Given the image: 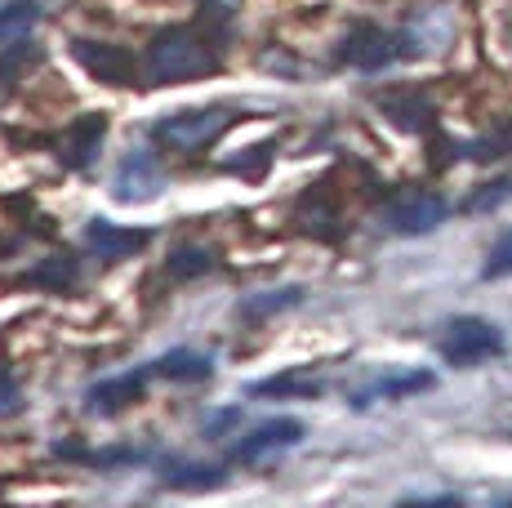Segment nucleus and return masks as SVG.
<instances>
[{"label": "nucleus", "instance_id": "1", "mask_svg": "<svg viewBox=\"0 0 512 508\" xmlns=\"http://www.w3.org/2000/svg\"><path fill=\"white\" fill-rule=\"evenodd\" d=\"M205 72H214V54H210V45L196 32H187V27L161 32L152 41V50H147V76H152L156 85H183Z\"/></svg>", "mask_w": 512, "mask_h": 508}, {"label": "nucleus", "instance_id": "2", "mask_svg": "<svg viewBox=\"0 0 512 508\" xmlns=\"http://www.w3.org/2000/svg\"><path fill=\"white\" fill-rule=\"evenodd\" d=\"M232 125V112L228 107H196V112H174V116H165L161 125H156V139L161 143H170V148H179V152H196V148H205V143H214L223 130Z\"/></svg>", "mask_w": 512, "mask_h": 508}, {"label": "nucleus", "instance_id": "3", "mask_svg": "<svg viewBox=\"0 0 512 508\" xmlns=\"http://www.w3.org/2000/svg\"><path fill=\"white\" fill-rule=\"evenodd\" d=\"M504 353V335H499L490 321L481 317H459L446 326V339H441V357L450 366H477V361H490Z\"/></svg>", "mask_w": 512, "mask_h": 508}, {"label": "nucleus", "instance_id": "4", "mask_svg": "<svg viewBox=\"0 0 512 508\" xmlns=\"http://www.w3.org/2000/svg\"><path fill=\"white\" fill-rule=\"evenodd\" d=\"M76 63L107 85H134V58H130V50H121V45L76 41Z\"/></svg>", "mask_w": 512, "mask_h": 508}, {"label": "nucleus", "instance_id": "5", "mask_svg": "<svg viewBox=\"0 0 512 508\" xmlns=\"http://www.w3.org/2000/svg\"><path fill=\"white\" fill-rule=\"evenodd\" d=\"M299 437H303V424H299V419H268V424H259L250 437H241L232 455L241 459V464H254V459H263V455H272V451L299 446Z\"/></svg>", "mask_w": 512, "mask_h": 508}, {"label": "nucleus", "instance_id": "6", "mask_svg": "<svg viewBox=\"0 0 512 508\" xmlns=\"http://www.w3.org/2000/svg\"><path fill=\"white\" fill-rule=\"evenodd\" d=\"M343 58L361 72H379L383 63L397 58V36L383 32V27H357V32L343 41Z\"/></svg>", "mask_w": 512, "mask_h": 508}, {"label": "nucleus", "instance_id": "7", "mask_svg": "<svg viewBox=\"0 0 512 508\" xmlns=\"http://www.w3.org/2000/svg\"><path fill=\"white\" fill-rule=\"evenodd\" d=\"M446 219V201L441 197H406V201H397L388 210V228L392 232H401V237H419V232H432L437 223Z\"/></svg>", "mask_w": 512, "mask_h": 508}, {"label": "nucleus", "instance_id": "8", "mask_svg": "<svg viewBox=\"0 0 512 508\" xmlns=\"http://www.w3.org/2000/svg\"><path fill=\"white\" fill-rule=\"evenodd\" d=\"M112 188H116V201H152L156 192H161V170H156L152 156L134 152V156L121 161Z\"/></svg>", "mask_w": 512, "mask_h": 508}, {"label": "nucleus", "instance_id": "9", "mask_svg": "<svg viewBox=\"0 0 512 508\" xmlns=\"http://www.w3.org/2000/svg\"><path fill=\"white\" fill-rule=\"evenodd\" d=\"M85 241L98 250V259H125V254L147 246V232L143 228H121V223H112V219H94L90 228H85Z\"/></svg>", "mask_w": 512, "mask_h": 508}, {"label": "nucleus", "instance_id": "10", "mask_svg": "<svg viewBox=\"0 0 512 508\" xmlns=\"http://www.w3.org/2000/svg\"><path fill=\"white\" fill-rule=\"evenodd\" d=\"M103 134H107V116H98V112L81 116V121L63 134V161L67 165H90L98 143H103Z\"/></svg>", "mask_w": 512, "mask_h": 508}, {"label": "nucleus", "instance_id": "11", "mask_svg": "<svg viewBox=\"0 0 512 508\" xmlns=\"http://www.w3.org/2000/svg\"><path fill=\"white\" fill-rule=\"evenodd\" d=\"M139 397H143V375H121V379H107V384L90 388V410L112 415V410H125L130 402H139Z\"/></svg>", "mask_w": 512, "mask_h": 508}, {"label": "nucleus", "instance_id": "12", "mask_svg": "<svg viewBox=\"0 0 512 508\" xmlns=\"http://www.w3.org/2000/svg\"><path fill=\"white\" fill-rule=\"evenodd\" d=\"M210 357L201 353H187V348H179V353H165L161 361H152V375H165V379H183V384H196V379H210Z\"/></svg>", "mask_w": 512, "mask_h": 508}, {"label": "nucleus", "instance_id": "13", "mask_svg": "<svg viewBox=\"0 0 512 508\" xmlns=\"http://www.w3.org/2000/svg\"><path fill=\"white\" fill-rule=\"evenodd\" d=\"M36 18H41L36 0H9V5L0 9V45L27 41V32L36 27Z\"/></svg>", "mask_w": 512, "mask_h": 508}, {"label": "nucleus", "instance_id": "14", "mask_svg": "<svg viewBox=\"0 0 512 508\" xmlns=\"http://www.w3.org/2000/svg\"><path fill=\"white\" fill-rule=\"evenodd\" d=\"M423 388H432V375L428 370H415V375H397V379H379L374 388L357 397V406H366L370 397H410V393H423Z\"/></svg>", "mask_w": 512, "mask_h": 508}, {"label": "nucleus", "instance_id": "15", "mask_svg": "<svg viewBox=\"0 0 512 508\" xmlns=\"http://www.w3.org/2000/svg\"><path fill=\"white\" fill-rule=\"evenodd\" d=\"M254 393L259 397H317L321 384L317 379H299V375H281V379H263V384H254Z\"/></svg>", "mask_w": 512, "mask_h": 508}, {"label": "nucleus", "instance_id": "16", "mask_svg": "<svg viewBox=\"0 0 512 508\" xmlns=\"http://www.w3.org/2000/svg\"><path fill=\"white\" fill-rule=\"evenodd\" d=\"M210 263H214L210 250L187 246L179 254H170V277H201V272H210Z\"/></svg>", "mask_w": 512, "mask_h": 508}, {"label": "nucleus", "instance_id": "17", "mask_svg": "<svg viewBox=\"0 0 512 508\" xmlns=\"http://www.w3.org/2000/svg\"><path fill=\"white\" fill-rule=\"evenodd\" d=\"M294 304H299V290H277V295L250 299L241 312H245V317H263V312H281V308H294Z\"/></svg>", "mask_w": 512, "mask_h": 508}, {"label": "nucleus", "instance_id": "18", "mask_svg": "<svg viewBox=\"0 0 512 508\" xmlns=\"http://www.w3.org/2000/svg\"><path fill=\"white\" fill-rule=\"evenodd\" d=\"M481 272H486L490 281L508 277V272H512V232H504V237L495 241V250H490V259H486V268H481Z\"/></svg>", "mask_w": 512, "mask_h": 508}, {"label": "nucleus", "instance_id": "19", "mask_svg": "<svg viewBox=\"0 0 512 508\" xmlns=\"http://www.w3.org/2000/svg\"><path fill=\"white\" fill-rule=\"evenodd\" d=\"M170 486H219V468H179V473H165Z\"/></svg>", "mask_w": 512, "mask_h": 508}, {"label": "nucleus", "instance_id": "20", "mask_svg": "<svg viewBox=\"0 0 512 508\" xmlns=\"http://www.w3.org/2000/svg\"><path fill=\"white\" fill-rule=\"evenodd\" d=\"M32 281H36V286H45V281H54V286H67V281H76V263L72 259H54L49 268L32 272Z\"/></svg>", "mask_w": 512, "mask_h": 508}, {"label": "nucleus", "instance_id": "21", "mask_svg": "<svg viewBox=\"0 0 512 508\" xmlns=\"http://www.w3.org/2000/svg\"><path fill=\"white\" fill-rule=\"evenodd\" d=\"M512 197V183L504 179V183H490L486 192H477V197L468 201V210H490V205H499V201H508Z\"/></svg>", "mask_w": 512, "mask_h": 508}]
</instances>
